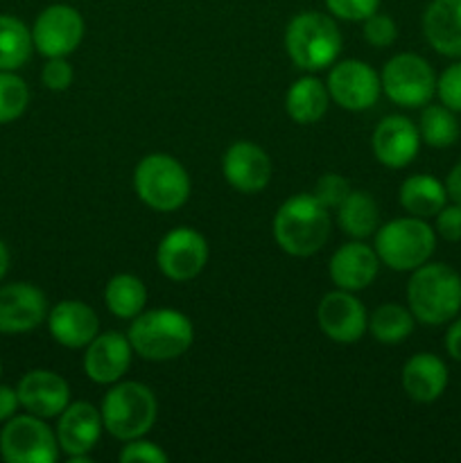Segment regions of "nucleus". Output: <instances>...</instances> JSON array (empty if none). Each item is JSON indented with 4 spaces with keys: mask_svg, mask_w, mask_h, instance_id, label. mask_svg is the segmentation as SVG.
<instances>
[{
    "mask_svg": "<svg viewBox=\"0 0 461 463\" xmlns=\"http://www.w3.org/2000/svg\"><path fill=\"white\" fill-rule=\"evenodd\" d=\"M407 307L425 326L450 324L461 312V274L446 262H425L411 271Z\"/></svg>",
    "mask_w": 461,
    "mask_h": 463,
    "instance_id": "f257e3e1",
    "label": "nucleus"
},
{
    "mask_svg": "<svg viewBox=\"0 0 461 463\" xmlns=\"http://www.w3.org/2000/svg\"><path fill=\"white\" fill-rule=\"evenodd\" d=\"M276 244L294 258L315 256L330 238L328 208L315 194H294L274 217Z\"/></svg>",
    "mask_w": 461,
    "mask_h": 463,
    "instance_id": "f03ea898",
    "label": "nucleus"
},
{
    "mask_svg": "<svg viewBox=\"0 0 461 463\" xmlns=\"http://www.w3.org/2000/svg\"><path fill=\"white\" fill-rule=\"evenodd\" d=\"M131 348L147 362H170L190 351L194 342L193 321L179 310L158 307L140 312L129 326Z\"/></svg>",
    "mask_w": 461,
    "mask_h": 463,
    "instance_id": "7ed1b4c3",
    "label": "nucleus"
},
{
    "mask_svg": "<svg viewBox=\"0 0 461 463\" xmlns=\"http://www.w3.org/2000/svg\"><path fill=\"white\" fill-rule=\"evenodd\" d=\"M285 50L301 71H324L333 66L342 52V32L328 14L301 12L285 30Z\"/></svg>",
    "mask_w": 461,
    "mask_h": 463,
    "instance_id": "20e7f679",
    "label": "nucleus"
},
{
    "mask_svg": "<svg viewBox=\"0 0 461 463\" xmlns=\"http://www.w3.org/2000/svg\"><path fill=\"white\" fill-rule=\"evenodd\" d=\"M104 430L118 441H134L154 428L158 402L152 389L140 383H116L102 398Z\"/></svg>",
    "mask_w": 461,
    "mask_h": 463,
    "instance_id": "39448f33",
    "label": "nucleus"
},
{
    "mask_svg": "<svg viewBox=\"0 0 461 463\" xmlns=\"http://www.w3.org/2000/svg\"><path fill=\"white\" fill-rule=\"evenodd\" d=\"M437 249V231L420 217H398L375 231V253L393 271H414L429 262Z\"/></svg>",
    "mask_w": 461,
    "mask_h": 463,
    "instance_id": "423d86ee",
    "label": "nucleus"
},
{
    "mask_svg": "<svg viewBox=\"0 0 461 463\" xmlns=\"http://www.w3.org/2000/svg\"><path fill=\"white\" fill-rule=\"evenodd\" d=\"M134 190L152 211L172 213L188 202L190 176L170 154H147L134 170Z\"/></svg>",
    "mask_w": 461,
    "mask_h": 463,
    "instance_id": "0eeeda50",
    "label": "nucleus"
},
{
    "mask_svg": "<svg viewBox=\"0 0 461 463\" xmlns=\"http://www.w3.org/2000/svg\"><path fill=\"white\" fill-rule=\"evenodd\" d=\"M382 90L391 102L405 109H420L437 95V72L428 59L414 52H400L382 68Z\"/></svg>",
    "mask_w": 461,
    "mask_h": 463,
    "instance_id": "6e6552de",
    "label": "nucleus"
},
{
    "mask_svg": "<svg viewBox=\"0 0 461 463\" xmlns=\"http://www.w3.org/2000/svg\"><path fill=\"white\" fill-rule=\"evenodd\" d=\"M57 434L34 414L12 416L0 432V455L7 463H54L59 459Z\"/></svg>",
    "mask_w": 461,
    "mask_h": 463,
    "instance_id": "1a4fd4ad",
    "label": "nucleus"
},
{
    "mask_svg": "<svg viewBox=\"0 0 461 463\" xmlns=\"http://www.w3.org/2000/svg\"><path fill=\"white\" fill-rule=\"evenodd\" d=\"M84 18L71 5H50L36 16L34 27H32V41L34 48L43 54L45 59L68 57L80 48L84 39Z\"/></svg>",
    "mask_w": 461,
    "mask_h": 463,
    "instance_id": "9d476101",
    "label": "nucleus"
},
{
    "mask_svg": "<svg viewBox=\"0 0 461 463\" xmlns=\"http://www.w3.org/2000/svg\"><path fill=\"white\" fill-rule=\"evenodd\" d=\"M208 262V242L199 231L179 226L161 240L156 249V265L165 279L174 283L197 279Z\"/></svg>",
    "mask_w": 461,
    "mask_h": 463,
    "instance_id": "9b49d317",
    "label": "nucleus"
},
{
    "mask_svg": "<svg viewBox=\"0 0 461 463\" xmlns=\"http://www.w3.org/2000/svg\"><path fill=\"white\" fill-rule=\"evenodd\" d=\"M328 93L333 102L346 111H366L373 107L382 90L380 75L360 59H343L333 63L328 72Z\"/></svg>",
    "mask_w": 461,
    "mask_h": 463,
    "instance_id": "f8f14e48",
    "label": "nucleus"
},
{
    "mask_svg": "<svg viewBox=\"0 0 461 463\" xmlns=\"http://www.w3.org/2000/svg\"><path fill=\"white\" fill-rule=\"evenodd\" d=\"M316 321L319 328L330 342L337 344H355L364 337L369 330V315L366 307L353 292L346 289H334L328 292L319 301L316 307Z\"/></svg>",
    "mask_w": 461,
    "mask_h": 463,
    "instance_id": "ddd939ff",
    "label": "nucleus"
},
{
    "mask_svg": "<svg viewBox=\"0 0 461 463\" xmlns=\"http://www.w3.org/2000/svg\"><path fill=\"white\" fill-rule=\"evenodd\" d=\"M102 411L95 410L90 402H71L59 414L57 441L59 450L71 457L75 463H89V452L98 446L102 437Z\"/></svg>",
    "mask_w": 461,
    "mask_h": 463,
    "instance_id": "4468645a",
    "label": "nucleus"
},
{
    "mask_svg": "<svg viewBox=\"0 0 461 463\" xmlns=\"http://www.w3.org/2000/svg\"><path fill=\"white\" fill-rule=\"evenodd\" d=\"M48 319V298L32 283H9L0 288V333H30Z\"/></svg>",
    "mask_w": 461,
    "mask_h": 463,
    "instance_id": "2eb2a0df",
    "label": "nucleus"
},
{
    "mask_svg": "<svg viewBox=\"0 0 461 463\" xmlns=\"http://www.w3.org/2000/svg\"><path fill=\"white\" fill-rule=\"evenodd\" d=\"M221 172L230 188L244 194H256L265 190L271 181L269 154L260 145L240 140L226 149Z\"/></svg>",
    "mask_w": 461,
    "mask_h": 463,
    "instance_id": "dca6fc26",
    "label": "nucleus"
},
{
    "mask_svg": "<svg viewBox=\"0 0 461 463\" xmlns=\"http://www.w3.org/2000/svg\"><path fill=\"white\" fill-rule=\"evenodd\" d=\"M420 143L423 140L419 127L405 116H387L380 120L371 138L375 158L391 170H402L409 165L419 156Z\"/></svg>",
    "mask_w": 461,
    "mask_h": 463,
    "instance_id": "f3484780",
    "label": "nucleus"
},
{
    "mask_svg": "<svg viewBox=\"0 0 461 463\" xmlns=\"http://www.w3.org/2000/svg\"><path fill=\"white\" fill-rule=\"evenodd\" d=\"M134 348L127 335L118 330L98 333V337L86 346L84 371L95 384H116L129 371Z\"/></svg>",
    "mask_w": 461,
    "mask_h": 463,
    "instance_id": "a211bd4d",
    "label": "nucleus"
},
{
    "mask_svg": "<svg viewBox=\"0 0 461 463\" xmlns=\"http://www.w3.org/2000/svg\"><path fill=\"white\" fill-rule=\"evenodd\" d=\"M21 407L39 419H57L71 405V387L59 373L34 369L21 378L16 387Z\"/></svg>",
    "mask_w": 461,
    "mask_h": 463,
    "instance_id": "6ab92c4d",
    "label": "nucleus"
},
{
    "mask_svg": "<svg viewBox=\"0 0 461 463\" xmlns=\"http://www.w3.org/2000/svg\"><path fill=\"white\" fill-rule=\"evenodd\" d=\"M380 265L382 262H380L378 253L369 244L360 242V240L346 242L330 258V280L337 285V289L360 292V289H366L378 279Z\"/></svg>",
    "mask_w": 461,
    "mask_h": 463,
    "instance_id": "aec40b11",
    "label": "nucleus"
},
{
    "mask_svg": "<svg viewBox=\"0 0 461 463\" xmlns=\"http://www.w3.org/2000/svg\"><path fill=\"white\" fill-rule=\"evenodd\" d=\"M48 328L61 346L86 348L99 333V319L90 306L81 301H61L50 310Z\"/></svg>",
    "mask_w": 461,
    "mask_h": 463,
    "instance_id": "412c9836",
    "label": "nucleus"
},
{
    "mask_svg": "<svg viewBox=\"0 0 461 463\" xmlns=\"http://www.w3.org/2000/svg\"><path fill=\"white\" fill-rule=\"evenodd\" d=\"M447 387V366L434 353H416L402 366V389L420 405L438 401Z\"/></svg>",
    "mask_w": 461,
    "mask_h": 463,
    "instance_id": "4be33fe9",
    "label": "nucleus"
},
{
    "mask_svg": "<svg viewBox=\"0 0 461 463\" xmlns=\"http://www.w3.org/2000/svg\"><path fill=\"white\" fill-rule=\"evenodd\" d=\"M423 34L438 54L461 59V0H432L423 14Z\"/></svg>",
    "mask_w": 461,
    "mask_h": 463,
    "instance_id": "5701e85b",
    "label": "nucleus"
},
{
    "mask_svg": "<svg viewBox=\"0 0 461 463\" xmlns=\"http://www.w3.org/2000/svg\"><path fill=\"white\" fill-rule=\"evenodd\" d=\"M330 104L328 86L307 75L294 81L285 95V111L296 125H315L325 116Z\"/></svg>",
    "mask_w": 461,
    "mask_h": 463,
    "instance_id": "b1692460",
    "label": "nucleus"
},
{
    "mask_svg": "<svg viewBox=\"0 0 461 463\" xmlns=\"http://www.w3.org/2000/svg\"><path fill=\"white\" fill-rule=\"evenodd\" d=\"M398 197H400V206L409 215L429 220V217H437V213L447 203V190L446 184H441L437 176L414 175L402 181Z\"/></svg>",
    "mask_w": 461,
    "mask_h": 463,
    "instance_id": "393cba45",
    "label": "nucleus"
},
{
    "mask_svg": "<svg viewBox=\"0 0 461 463\" xmlns=\"http://www.w3.org/2000/svg\"><path fill=\"white\" fill-rule=\"evenodd\" d=\"M337 220L343 233L355 240L375 235L380 229V211L375 199L364 190H351L342 206L337 208Z\"/></svg>",
    "mask_w": 461,
    "mask_h": 463,
    "instance_id": "a878e982",
    "label": "nucleus"
},
{
    "mask_svg": "<svg viewBox=\"0 0 461 463\" xmlns=\"http://www.w3.org/2000/svg\"><path fill=\"white\" fill-rule=\"evenodd\" d=\"M104 303L118 319H134L145 310L147 289L134 274H116L104 288Z\"/></svg>",
    "mask_w": 461,
    "mask_h": 463,
    "instance_id": "bb28decb",
    "label": "nucleus"
},
{
    "mask_svg": "<svg viewBox=\"0 0 461 463\" xmlns=\"http://www.w3.org/2000/svg\"><path fill=\"white\" fill-rule=\"evenodd\" d=\"M32 30L16 16L0 14V71H18L32 57Z\"/></svg>",
    "mask_w": 461,
    "mask_h": 463,
    "instance_id": "cd10ccee",
    "label": "nucleus"
},
{
    "mask_svg": "<svg viewBox=\"0 0 461 463\" xmlns=\"http://www.w3.org/2000/svg\"><path fill=\"white\" fill-rule=\"evenodd\" d=\"M420 140L434 149H446L459 140L461 127L456 113L446 104H425L419 122Z\"/></svg>",
    "mask_w": 461,
    "mask_h": 463,
    "instance_id": "c85d7f7f",
    "label": "nucleus"
},
{
    "mask_svg": "<svg viewBox=\"0 0 461 463\" xmlns=\"http://www.w3.org/2000/svg\"><path fill=\"white\" fill-rule=\"evenodd\" d=\"M416 319L409 307L384 303L369 317V330L380 344H400L414 333Z\"/></svg>",
    "mask_w": 461,
    "mask_h": 463,
    "instance_id": "c756f323",
    "label": "nucleus"
},
{
    "mask_svg": "<svg viewBox=\"0 0 461 463\" xmlns=\"http://www.w3.org/2000/svg\"><path fill=\"white\" fill-rule=\"evenodd\" d=\"M30 104V89L16 71H0V125L18 120Z\"/></svg>",
    "mask_w": 461,
    "mask_h": 463,
    "instance_id": "7c9ffc66",
    "label": "nucleus"
},
{
    "mask_svg": "<svg viewBox=\"0 0 461 463\" xmlns=\"http://www.w3.org/2000/svg\"><path fill=\"white\" fill-rule=\"evenodd\" d=\"M312 194H315V197L328 208V211H333V208L342 206L343 199L351 194V184H348L342 175L328 172V175H324L319 181H316Z\"/></svg>",
    "mask_w": 461,
    "mask_h": 463,
    "instance_id": "2f4dec72",
    "label": "nucleus"
},
{
    "mask_svg": "<svg viewBox=\"0 0 461 463\" xmlns=\"http://www.w3.org/2000/svg\"><path fill=\"white\" fill-rule=\"evenodd\" d=\"M437 95L441 104H446L455 113H461V61L450 63L437 77Z\"/></svg>",
    "mask_w": 461,
    "mask_h": 463,
    "instance_id": "473e14b6",
    "label": "nucleus"
},
{
    "mask_svg": "<svg viewBox=\"0 0 461 463\" xmlns=\"http://www.w3.org/2000/svg\"><path fill=\"white\" fill-rule=\"evenodd\" d=\"M364 39L373 48H389L398 39L396 21L387 14H371L364 21Z\"/></svg>",
    "mask_w": 461,
    "mask_h": 463,
    "instance_id": "72a5a7b5",
    "label": "nucleus"
},
{
    "mask_svg": "<svg viewBox=\"0 0 461 463\" xmlns=\"http://www.w3.org/2000/svg\"><path fill=\"white\" fill-rule=\"evenodd\" d=\"M325 7L334 18L348 23H364L371 14L380 9V0H325Z\"/></svg>",
    "mask_w": 461,
    "mask_h": 463,
    "instance_id": "f704fd0d",
    "label": "nucleus"
},
{
    "mask_svg": "<svg viewBox=\"0 0 461 463\" xmlns=\"http://www.w3.org/2000/svg\"><path fill=\"white\" fill-rule=\"evenodd\" d=\"M118 459L122 463H136V461H145V463H167V455L161 446L156 443L147 441L145 437L134 439V441H127V446L122 448Z\"/></svg>",
    "mask_w": 461,
    "mask_h": 463,
    "instance_id": "c9c22d12",
    "label": "nucleus"
},
{
    "mask_svg": "<svg viewBox=\"0 0 461 463\" xmlns=\"http://www.w3.org/2000/svg\"><path fill=\"white\" fill-rule=\"evenodd\" d=\"M41 81L50 90H68L72 84V66L66 57H52L41 71Z\"/></svg>",
    "mask_w": 461,
    "mask_h": 463,
    "instance_id": "e433bc0d",
    "label": "nucleus"
},
{
    "mask_svg": "<svg viewBox=\"0 0 461 463\" xmlns=\"http://www.w3.org/2000/svg\"><path fill=\"white\" fill-rule=\"evenodd\" d=\"M434 231L438 238L446 242H461V206L459 203H446L441 211L437 213V222H434Z\"/></svg>",
    "mask_w": 461,
    "mask_h": 463,
    "instance_id": "4c0bfd02",
    "label": "nucleus"
},
{
    "mask_svg": "<svg viewBox=\"0 0 461 463\" xmlns=\"http://www.w3.org/2000/svg\"><path fill=\"white\" fill-rule=\"evenodd\" d=\"M18 407H21V401H18L16 389L7 387V384H0V423L16 416Z\"/></svg>",
    "mask_w": 461,
    "mask_h": 463,
    "instance_id": "58836bf2",
    "label": "nucleus"
},
{
    "mask_svg": "<svg viewBox=\"0 0 461 463\" xmlns=\"http://www.w3.org/2000/svg\"><path fill=\"white\" fill-rule=\"evenodd\" d=\"M446 351L452 360L461 362V317L450 321V328L446 333Z\"/></svg>",
    "mask_w": 461,
    "mask_h": 463,
    "instance_id": "ea45409f",
    "label": "nucleus"
},
{
    "mask_svg": "<svg viewBox=\"0 0 461 463\" xmlns=\"http://www.w3.org/2000/svg\"><path fill=\"white\" fill-rule=\"evenodd\" d=\"M446 190H447V199L461 206V161L456 163V165L450 170V175H447Z\"/></svg>",
    "mask_w": 461,
    "mask_h": 463,
    "instance_id": "a19ab883",
    "label": "nucleus"
},
{
    "mask_svg": "<svg viewBox=\"0 0 461 463\" xmlns=\"http://www.w3.org/2000/svg\"><path fill=\"white\" fill-rule=\"evenodd\" d=\"M7 269H9V249H7V244L0 240V280L5 279Z\"/></svg>",
    "mask_w": 461,
    "mask_h": 463,
    "instance_id": "79ce46f5",
    "label": "nucleus"
},
{
    "mask_svg": "<svg viewBox=\"0 0 461 463\" xmlns=\"http://www.w3.org/2000/svg\"><path fill=\"white\" fill-rule=\"evenodd\" d=\"M0 375H3V362H0Z\"/></svg>",
    "mask_w": 461,
    "mask_h": 463,
    "instance_id": "37998d69",
    "label": "nucleus"
}]
</instances>
